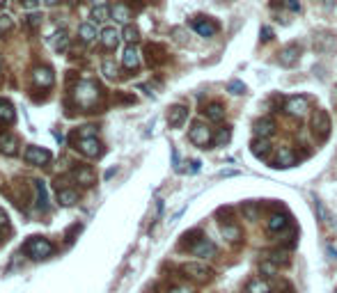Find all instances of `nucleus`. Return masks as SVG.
Wrapping results in <instances>:
<instances>
[{"label": "nucleus", "mask_w": 337, "mask_h": 293, "mask_svg": "<svg viewBox=\"0 0 337 293\" xmlns=\"http://www.w3.org/2000/svg\"><path fill=\"white\" fill-rule=\"evenodd\" d=\"M99 98H101V92H99L97 82H92V80L76 82V87H74V104L78 108H83V110L92 108V106L99 104Z\"/></svg>", "instance_id": "f257e3e1"}, {"label": "nucleus", "mask_w": 337, "mask_h": 293, "mask_svg": "<svg viewBox=\"0 0 337 293\" xmlns=\"http://www.w3.org/2000/svg\"><path fill=\"white\" fill-rule=\"evenodd\" d=\"M23 252L35 261H44V259H49V256L53 254V245H51V240L44 238V236H33L30 240H26Z\"/></svg>", "instance_id": "f03ea898"}, {"label": "nucleus", "mask_w": 337, "mask_h": 293, "mask_svg": "<svg viewBox=\"0 0 337 293\" xmlns=\"http://www.w3.org/2000/svg\"><path fill=\"white\" fill-rule=\"evenodd\" d=\"M71 140H74V146L87 158H99L104 154V144L97 138H71Z\"/></svg>", "instance_id": "7ed1b4c3"}, {"label": "nucleus", "mask_w": 337, "mask_h": 293, "mask_svg": "<svg viewBox=\"0 0 337 293\" xmlns=\"http://www.w3.org/2000/svg\"><path fill=\"white\" fill-rule=\"evenodd\" d=\"M188 138H190V142H193V144H195V146H202V149H207V146L213 142L211 128H209L207 124H202V122H195V124L190 126Z\"/></svg>", "instance_id": "20e7f679"}, {"label": "nucleus", "mask_w": 337, "mask_h": 293, "mask_svg": "<svg viewBox=\"0 0 337 293\" xmlns=\"http://www.w3.org/2000/svg\"><path fill=\"white\" fill-rule=\"evenodd\" d=\"M181 272H184L186 277H190V280H195V282H209L213 275L211 268L204 266V264H197V261L184 264V266H181Z\"/></svg>", "instance_id": "39448f33"}, {"label": "nucleus", "mask_w": 337, "mask_h": 293, "mask_svg": "<svg viewBox=\"0 0 337 293\" xmlns=\"http://www.w3.org/2000/svg\"><path fill=\"white\" fill-rule=\"evenodd\" d=\"M312 133L316 140H326L330 133V120H328L326 110H314L312 114Z\"/></svg>", "instance_id": "423d86ee"}, {"label": "nucleus", "mask_w": 337, "mask_h": 293, "mask_svg": "<svg viewBox=\"0 0 337 293\" xmlns=\"http://www.w3.org/2000/svg\"><path fill=\"white\" fill-rule=\"evenodd\" d=\"M307 108H310V101L305 96H289L287 101H284V112L291 114V117H305V112H307Z\"/></svg>", "instance_id": "0eeeda50"}, {"label": "nucleus", "mask_w": 337, "mask_h": 293, "mask_svg": "<svg viewBox=\"0 0 337 293\" xmlns=\"http://www.w3.org/2000/svg\"><path fill=\"white\" fill-rule=\"evenodd\" d=\"M23 158H26V163L30 165H46L51 163V152H46V149H42V146H28L26 154H23Z\"/></svg>", "instance_id": "6e6552de"}, {"label": "nucleus", "mask_w": 337, "mask_h": 293, "mask_svg": "<svg viewBox=\"0 0 337 293\" xmlns=\"http://www.w3.org/2000/svg\"><path fill=\"white\" fill-rule=\"evenodd\" d=\"M33 82L39 90H46V87L53 85V69L51 66H35L33 69Z\"/></svg>", "instance_id": "1a4fd4ad"}, {"label": "nucleus", "mask_w": 337, "mask_h": 293, "mask_svg": "<svg viewBox=\"0 0 337 293\" xmlns=\"http://www.w3.org/2000/svg\"><path fill=\"white\" fill-rule=\"evenodd\" d=\"M298 58H300V46L298 44H289V46H284V48L280 50L277 62L282 66H294L296 62H298Z\"/></svg>", "instance_id": "9d476101"}, {"label": "nucleus", "mask_w": 337, "mask_h": 293, "mask_svg": "<svg viewBox=\"0 0 337 293\" xmlns=\"http://www.w3.org/2000/svg\"><path fill=\"white\" fill-rule=\"evenodd\" d=\"M296 165V152L289 144H282L275 154V165L273 168H291Z\"/></svg>", "instance_id": "9b49d317"}, {"label": "nucleus", "mask_w": 337, "mask_h": 293, "mask_svg": "<svg viewBox=\"0 0 337 293\" xmlns=\"http://www.w3.org/2000/svg\"><path fill=\"white\" fill-rule=\"evenodd\" d=\"M99 39H101V44H104L106 50H115L117 46H120L122 32L117 30V28H104V30H101V34H99Z\"/></svg>", "instance_id": "f8f14e48"}, {"label": "nucleus", "mask_w": 337, "mask_h": 293, "mask_svg": "<svg viewBox=\"0 0 337 293\" xmlns=\"http://www.w3.org/2000/svg\"><path fill=\"white\" fill-rule=\"evenodd\" d=\"M71 176H74V181H76V184H81V186H92L94 184V179H97V176H94V170L90 168V165H76V168H74V172H71Z\"/></svg>", "instance_id": "ddd939ff"}, {"label": "nucleus", "mask_w": 337, "mask_h": 293, "mask_svg": "<svg viewBox=\"0 0 337 293\" xmlns=\"http://www.w3.org/2000/svg\"><path fill=\"white\" fill-rule=\"evenodd\" d=\"M190 28H193L197 34H202V37H213V34L218 32V26H216V23L207 21V18H202V16L193 18V21H190Z\"/></svg>", "instance_id": "4468645a"}, {"label": "nucleus", "mask_w": 337, "mask_h": 293, "mask_svg": "<svg viewBox=\"0 0 337 293\" xmlns=\"http://www.w3.org/2000/svg\"><path fill=\"white\" fill-rule=\"evenodd\" d=\"M275 120H273V117H261V120H257L255 122V136L257 138H271L273 133H275Z\"/></svg>", "instance_id": "2eb2a0df"}, {"label": "nucleus", "mask_w": 337, "mask_h": 293, "mask_svg": "<svg viewBox=\"0 0 337 293\" xmlns=\"http://www.w3.org/2000/svg\"><path fill=\"white\" fill-rule=\"evenodd\" d=\"M190 252H193L195 256L207 259V256H213V254H216V245H213L209 238H204V236H202V238L197 240L195 245H190Z\"/></svg>", "instance_id": "dca6fc26"}, {"label": "nucleus", "mask_w": 337, "mask_h": 293, "mask_svg": "<svg viewBox=\"0 0 337 293\" xmlns=\"http://www.w3.org/2000/svg\"><path fill=\"white\" fill-rule=\"evenodd\" d=\"M19 140L12 133H0V154L3 156H17Z\"/></svg>", "instance_id": "f3484780"}, {"label": "nucleus", "mask_w": 337, "mask_h": 293, "mask_svg": "<svg viewBox=\"0 0 337 293\" xmlns=\"http://www.w3.org/2000/svg\"><path fill=\"white\" fill-rule=\"evenodd\" d=\"M289 227V220H287V216L284 213H271L268 216V220H266V229L271 234H280V232H284V229Z\"/></svg>", "instance_id": "a211bd4d"}, {"label": "nucleus", "mask_w": 337, "mask_h": 293, "mask_svg": "<svg viewBox=\"0 0 337 293\" xmlns=\"http://www.w3.org/2000/svg\"><path fill=\"white\" fill-rule=\"evenodd\" d=\"M186 117H188V108H186V106H172V108L168 110V124L172 126V128H179L186 122Z\"/></svg>", "instance_id": "6ab92c4d"}, {"label": "nucleus", "mask_w": 337, "mask_h": 293, "mask_svg": "<svg viewBox=\"0 0 337 293\" xmlns=\"http://www.w3.org/2000/svg\"><path fill=\"white\" fill-rule=\"evenodd\" d=\"M78 37H81V42H83V44H87V46L97 42L99 32H97V26H94V21H85V23H81V28H78Z\"/></svg>", "instance_id": "aec40b11"}, {"label": "nucleus", "mask_w": 337, "mask_h": 293, "mask_svg": "<svg viewBox=\"0 0 337 293\" xmlns=\"http://www.w3.org/2000/svg\"><path fill=\"white\" fill-rule=\"evenodd\" d=\"M122 64L126 66V69H138L140 66V53H138L136 46H126L124 48V55H122Z\"/></svg>", "instance_id": "412c9836"}, {"label": "nucleus", "mask_w": 337, "mask_h": 293, "mask_svg": "<svg viewBox=\"0 0 337 293\" xmlns=\"http://www.w3.org/2000/svg\"><path fill=\"white\" fill-rule=\"evenodd\" d=\"M250 152L255 154L257 158H266L268 154H271V142H268L266 138H255V140L250 142Z\"/></svg>", "instance_id": "4be33fe9"}, {"label": "nucleus", "mask_w": 337, "mask_h": 293, "mask_svg": "<svg viewBox=\"0 0 337 293\" xmlns=\"http://www.w3.org/2000/svg\"><path fill=\"white\" fill-rule=\"evenodd\" d=\"M51 44H53L55 53H65V50L69 48V32H67V30H58V32L51 37Z\"/></svg>", "instance_id": "5701e85b"}, {"label": "nucleus", "mask_w": 337, "mask_h": 293, "mask_svg": "<svg viewBox=\"0 0 337 293\" xmlns=\"http://www.w3.org/2000/svg\"><path fill=\"white\" fill-rule=\"evenodd\" d=\"M220 234H223V238L229 240V243H239L241 240V227L239 224H234V222H223Z\"/></svg>", "instance_id": "b1692460"}, {"label": "nucleus", "mask_w": 337, "mask_h": 293, "mask_svg": "<svg viewBox=\"0 0 337 293\" xmlns=\"http://www.w3.org/2000/svg\"><path fill=\"white\" fill-rule=\"evenodd\" d=\"M17 120V110L7 98H0V124H12Z\"/></svg>", "instance_id": "393cba45"}, {"label": "nucleus", "mask_w": 337, "mask_h": 293, "mask_svg": "<svg viewBox=\"0 0 337 293\" xmlns=\"http://www.w3.org/2000/svg\"><path fill=\"white\" fill-rule=\"evenodd\" d=\"M245 293H271V284L264 277H252L245 286Z\"/></svg>", "instance_id": "a878e982"}, {"label": "nucleus", "mask_w": 337, "mask_h": 293, "mask_svg": "<svg viewBox=\"0 0 337 293\" xmlns=\"http://www.w3.org/2000/svg\"><path fill=\"white\" fill-rule=\"evenodd\" d=\"M58 202L62 206H74L78 202V192L74 188H60L58 190Z\"/></svg>", "instance_id": "bb28decb"}, {"label": "nucleus", "mask_w": 337, "mask_h": 293, "mask_svg": "<svg viewBox=\"0 0 337 293\" xmlns=\"http://www.w3.org/2000/svg\"><path fill=\"white\" fill-rule=\"evenodd\" d=\"M35 192H37V206L42 208H49V190H46V184L42 179L35 181Z\"/></svg>", "instance_id": "cd10ccee"}, {"label": "nucleus", "mask_w": 337, "mask_h": 293, "mask_svg": "<svg viewBox=\"0 0 337 293\" xmlns=\"http://www.w3.org/2000/svg\"><path fill=\"white\" fill-rule=\"evenodd\" d=\"M204 114H207V120L211 122H223L225 120V108L220 104H209L204 108Z\"/></svg>", "instance_id": "c85d7f7f"}, {"label": "nucleus", "mask_w": 337, "mask_h": 293, "mask_svg": "<svg viewBox=\"0 0 337 293\" xmlns=\"http://www.w3.org/2000/svg\"><path fill=\"white\" fill-rule=\"evenodd\" d=\"M110 16L115 18V21H120V23H129V18H131V10L126 5H115L113 10H110Z\"/></svg>", "instance_id": "c756f323"}, {"label": "nucleus", "mask_w": 337, "mask_h": 293, "mask_svg": "<svg viewBox=\"0 0 337 293\" xmlns=\"http://www.w3.org/2000/svg\"><path fill=\"white\" fill-rule=\"evenodd\" d=\"M264 259L273 261V264H275L277 268H280V266H287V264H289V254H287L284 250H273V252H268V254L264 256Z\"/></svg>", "instance_id": "7c9ffc66"}, {"label": "nucleus", "mask_w": 337, "mask_h": 293, "mask_svg": "<svg viewBox=\"0 0 337 293\" xmlns=\"http://www.w3.org/2000/svg\"><path fill=\"white\" fill-rule=\"evenodd\" d=\"M241 213H243L248 220H257V218H259V204H257V202H243V204H241Z\"/></svg>", "instance_id": "2f4dec72"}, {"label": "nucleus", "mask_w": 337, "mask_h": 293, "mask_svg": "<svg viewBox=\"0 0 337 293\" xmlns=\"http://www.w3.org/2000/svg\"><path fill=\"white\" fill-rule=\"evenodd\" d=\"M314 208H316V216H319L321 222H323V224H332V216H330V211L323 206V202L316 200L314 202Z\"/></svg>", "instance_id": "473e14b6"}, {"label": "nucleus", "mask_w": 337, "mask_h": 293, "mask_svg": "<svg viewBox=\"0 0 337 293\" xmlns=\"http://www.w3.org/2000/svg\"><path fill=\"white\" fill-rule=\"evenodd\" d=\"M90 16H92V21H94V23H101V21H106V18L110 16V10H108L106 5H104V7H94Z\"/></svg>", "instance_id": "72a5a7b5"}, {"label": "nucleus", "mask_w": 337, "mask_h": 293, "mask_svg": "<svg viewBox=\"0 0 337 293\" xmlns=\"http://www.w3.org/2000/svg\"><path fill=\"white\" fill-rule=\"evenodd\" d=\"M122 37H124L126 42H129L131 46H133V44H136L138 39H140V32H138V28H133V26H126V28H124V34H122Z\"/></svg>", "instance_id": "f704fd0d"}, {"label": "nucleus", "mask_w": 337, "mask_h": 293, "mask_svg": "<svg viewBox=\"0 0 337 293\" xmlns=\"http://www.w3.org/2000/svg\"><path fill=\"white\" fill-rule=\"evenodd\" d=\"M259 272H261V275H266V277H271V275H275V272H277V266L273 264V261L264 259L259 264Z\"/></svg>", "instance_id": "c9c22d12"}, {"label": "nucleus", "mask_w": 337, "mask_h": 293, "mask_svg": "<svg viewBox=\"0 0 337 293\" xmlns=\"http://www.w3.org/2000/svg\"><path fill=\"white\" fill-rule=\"evenodd\" d=\"M74 138H97V126H81Z\"/></svg>", "instance_id": "e433bc0d"}, {"label": "nucleus", "mask_w": 337, "mask_h": 293, "mask_svg": "<svg viewBox=\"0 0 337 293\" xmlns=\"http://www.w3.org/2000/svg\"><path fill=\"white\" fill-rule=\"evenodd\" d=\"M229 138H232V130H229L227 126H225V128H220V130H218V136H216V144H220V146H223V144H227V142H229Z\"/></svg>", "instance_id": "4c0bfd02"}, {"label": "nucleus", "mask_w": 337, "mask_h": 293, "mask_svg": "<svg viewBox=\"0 0 337 293\" xmlns=\"http://www.w3.org/2000/svg\"><path fill=\"white\" fill-rule=\"evenodd\" d=\"M104 74L108 78H117V66H115L113 60H104Z\"/></svg>", "instance_id": "58836bf2"}, {"label": "nucleus", "mask_w": 337, "mask_h": 293, "mask_svg": "<svg viewBox=\"0 0 337 293\" xmlns=\"http://www.w3.org/2000/svg\"><path fill=\"white\" fill-rule=\"evenodd\" d=\"M12 26H14V18L7 16V14H0V34L7 32V30H10Z\"/></svg>", "instance_id": "ea45409f"}, {"label": "nucleus", "mask_w": 337, "mask_h": 293, "mask_svg": "<svg viewBox=\"0 0 337 293\" xmlns=\"http://www.w3.org/2000/svg\"><path fill=\"white\" fill-rule=\"evenodd\" d=\"M227 90H229L232 94H243V92H245V85H243L241 80H232V82L227 85Z\"/></svg>", "instance_id": "a19ab883"}, {"label": "nucleus", "mask_w": 337, "mask_h": 293, "mask_svg": "<svg viewBox=\"0 0 337 293\" xmlns=\"http://www.w3.org/2000/svg\"><path fill=\"white\" fill-rule=\"evenodd\" d=\"M168 293H195L193 288H188V286H172Z\"/></svg>", "instance_id": "79ce46f5"}, {"label": "nucleus", "mask_w": 337, "mask_h": 293, "mask_svg": "<svg viewBox=\"0 0 337 293\" xmlns=\"http://www.w3.org/2000/svg\"><path fill=\"white\" fill-rule=\"evenodd\" d=\"M37 2H39V0H21V5L26 7V10H35V7H37Z\"/></svg>", "instance_id": "37998d69"}, {"label": "nucleus", "mask_w": 337, "mask_h": 293, "mask_svg": "<svg viewBox=\"0 0 337 293\" xmlns=\"http://www.w3.org/2000/svg\"><path fill=\"white\" fill-rule=\"evenodd\" d=\"M28 23H30V28H37L39 23H42V16H39V14H35V16L28 18Z\"/></svg>", "instance_id": "c03bdc74"}, {"label": "nucleus", "mask_w": 337, "mask_h": 293, "mask_svg": "<svg viewBox=\"0 0 337 293\" xmlns=\"http://www.w3.org/2000/svg\"><path fill=\"white\" fill-rule=\"evenodd\" d=\"M284 2H287V7H289V10H294V12H298V10H300L298 0H284Z\"/></svg>", "instance_id": "a18cd8bd"}, {"label": "nucleus", "mask_w": 337, "mask_h": 293, "mask_svg": "<svg viewBox=\"0 0 337 293\" xmlns=\"http://www.w3.org/2000/svg\"><path fill=\"white\" fill-rule=\"evenodd\" d=\"M261 34H264V37H261V39H264V42H268V39H273V30H271V28H264V30H261Z\"/></svg>", "instance_id": "49530a36"}, {"label": "nucleus", "mask_w": 337, "mask_h": 293, "mask_svg": "<svg viewBox=\"0 0 337 293\" xmlns=\"http://www.w3.org/2000/svg\"><path fill=\"white\" fill-rule=\"evenodd\" d=\"M7 227V216H5V211L0 208V229H5Z\"/></svg>", "instance_id": "de8ad7c7"}, {"label": "nucleus", "mask_w": 337, "mask_h": 293, "mask_svg": "<svg viewBox=\"0 0 337 293\" xmlns=\"http://www.w3.org/2000/svg\"><path fill=\"white\" fill-rule=\"evenodd\" d=\"M106 2H108V0H94V5H97V7H104Z\"/></svg>", "instance_id": "09e8293b"}, {"label": "nucleus", "mask_w": 337, "mask_h": 293, "mask_svg": "<svg viewBox=\"0 0 337 293\" xmlns=\"http://www.w3.org/2000/svg\"><path fill=\"white\" fill-rule=\"evenodd\" d=\"M46 5H58V0H44Z\"/></svg>", "instance_id": "8fccbe9b"}, {"label": "nucleus", "mask_w": 337, "mask_h": 293, "mask_svg": "<svg viewBox=\"0 0 337 293\" xmlns=\"http://www.w3.org/2000/svg\"><path fill=\"white\" fill-rule=\"evenodd\" d=\"M5 2H7V0H0V7H3V5H5Z\"/></svg>", "instance_id": "3c124183"}]
</instances>
